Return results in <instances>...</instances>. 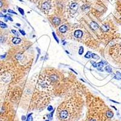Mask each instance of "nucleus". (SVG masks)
<instances>
[{
    "instance_id": "f257e3e1",
    "label": "nucleus",
    "mask_w": 121,
    "mask_h": 121,
    "mask_svg": "<svg viewBox=\"0 0 121 121\" xmlns=\"http://www.w3.org/2000/svg\"><path fill=\"white\" fill-rule=\"evenodd\" d=\"M42 8L45 10H48L50 9L51 8V6H50V4L49 3L45 2V3L42 4Z\"/></svg>"
},
{
    "instance_id": "f03ea898",
    "label": "nucleus",
    "mask_w": 121,
    "mask_h": 121,
    "mask_svg": "<svg viewBox=\"0 0 121 121\" xmlns=\"http://www.w3.org/2000/svg\"><path fill=\"white\" fill-rule=\"evenodd\" d=\"M74 36L76 38H81L82 36L83 33L81 30H76L75 32H74Z\"/></svg>"
},
{
    "instance_id": "7ed1b4c3",
    "label": "nucleus",
    "mask_w": 121,
    "mask_h": 121,
    "mask_svg": "<svg viewBox=\"0 0 121 121\" xmlns=\"http://www.w3.org/2000/svg\"><path fill=\"white\" fill-rule=\"evenodd\" d=\"M104 64L103 62V60H102L101 62H99V63L97 64V67H98V70H99V71H100V72H102L103 70H102V67H104Z\"/></svg>"
},
{
    "instance_id": "20e7f679",
    "label": "nucleus",
    "mask_w": 121,
    "mask_h": 121,
    "mask_svg": "<svg viewBox=\"0 0 121 121\" xmlns=\"http://www.w3.org/2000/svg\"><path fill=\"white\" fill-rule=\"evenodd\" d=\"M59 30L60 32L65 33V32L67 31V27L65 25H62V26H61L59 27Z\"/></svg>"
},
{
    "instance_id": "39448f33",
    "label": "nucleus",
    "mask_w": 121,
    "mask_h": 121,
    "mask_svg": "<svg viewBox=\"0 0 121 121\" xmlns=\"http://www.w3.org/2000/svg\"><path fill=\"white\" fill-rule=\"evenodd\" d=\"M21 39L19 38H18V37L13 38L12 39V43L15 44H19V43H21Z\"/></svg>"
},
{
    "instance_id": "423d86ee",
    "label": "nucleus",
    "mask_w": 121,
    "mask_h": 121,
    "mask_svg": "<svg viewBox=\"0 0 121 121\" xmlns=\"http://www.w3.org/2000/svg\"><path fill=\"white\" fill-rule=\"evenodd\" d=\"M53 22L54 23V24H55L56 26H58L60 24V19L59 18H57V17H55V18L53 19Z\"/></svg>"
},
{
    "instance_id": "0eeeda50",
    "label": "nucleus",
    "mask_w": 121,
    "mask_h": 121,
    "mask_svg": "<svg viewBox=\"0 0 121 121\" xmlns=\"http://www.w3.org/2000/svg\"><path fill=\"white\" fill-rule=\"evenodd\" d=\"M70 8H71V9L73 10H77V9H78V5L77 3H72L70 5Z\"/></svg>"
},
{
    "instance_id": "6e6552de",
    "label": "nucleus",
    "mask_w": 121,
    "mask_h": 121,
    "mask_svg": "<svg viewBox=\"0 0 121 121\" xmlns=\"http://www.w3.org/2000/svg\"><path fill=\"white\" fill-rule=\"evenodd\" d=\"M106 116H107V117L108 119H112L113 118L114 114H113V112H111V111H107V112H106Z\"/></svg>"
},
{
    "instance_id": "1a4fd4ad",
    "label": "nucleus",
    "mask_w": 121,
    "mask_h": 121,
    "mask_svg": "<svg viewBox=\"0 0 121 121\" xmlns=\"http://www.w3.org/2000/svg\"><path fill=\"white\" fill-rule=\"evenodd\" d=\"M90 26L92 28L93 30H96V29H98V25L97 24L96 22H91L90 23Z\"/></svg>"
},
{
    "instance_id": "9d476101",
    "label": "nucleus",
    "mask_w": 121,
    "mask_h": 121,
    "mask_svg": "<svg viewBox=\"0 0 121 121\" xmlns=\"http://www.w3.org/2000/svg\"><path fill=\"white\" fill-rule=\"evenodd\" d=\"M32 113H29V114L27 116V117L26 120L25 121H33V117H32Z\"/></svg>"
},
{
    "instance_id": "9b49d317",
    "label": "nucleus",
    "mask_w": 121,
    "mask_h": 121,
    "mask_svg": "<svg viewBox=\"0 0 121 121\" xmlns=\"http://www.w3.org/2000/svg\"><path fill=\"white\" fill-rule=\"evenodd\" d=\"M102 29L104 32H107L108 30H109V27L106 26V25H103L102 26Z\"/></svg>"
},
{
    "instance_id": "f8f14e48",
    "label": "nucleus",
    "mask_w": 121,
    "mask_h": 121,
    "mask_svg": "<svg viewBox=\"0 0 121 121\" xmlns=\"http://www.w3.org/2000/svg\"><path fill=\"white\" fill-rule=\"evenodd\" d=\"M0 27L1 28H3V29H6V28L7 27V26L4 22L0 21Z\"/></svg>"
},
{
    "instance_id": "ddd939ff",
    "label": "nucleus",
    "mask_w": 121,
    "mask_h": 121,
    "mask_svg": "<svg viewBox=\"0 0 121 121\" xmlns=\"http://www.w3.org/2000/svg\"><path fill=\"white\" fill-rule=\"evenodd\" d=\"M105 70L106 71L108 72V73H112V68L110 67V66H108V65L107 67H105Z\"/></svg>"
},
{
    "instance_id": "4468645a",
    "label": "nucleus",
    "mask_w": 121,
    "mask_h": 121,
    "mask_svg": "<svg viewBox=\"0 0 121 121\" xmlns=\"http://www.w3.org/2000/svg\"><path fill=\"white\" fill-rule=\"evenodd\" d=\"M85 58H88V59H90V58H91V53L90 52H88L87 53V54L85 55Z\"/></svg>"
},
{
    "instance_id": "2eb2a0df",
    "label": "nucleus",
    "mask_w": 121,
    "mask_h": 121,
    "mask_svg": "<svg viewBox=\"0 0 121 121\" xmlns=\"http://www.w3.org/2000/svg\"><path fill=\"white\" fill-rule=\"evenodd\" d=\"M91 57L93 58H94L95 59H99V56H98L95 53H91Z\"/></svg>"
},
{
    "instance_id": "dca6fc26",
    "label": "nucleus",
    "mask_w": 121,
    "mask_h": 121,
    "mask_svg": "<svg viewBox=\"0 0 121 121\" xmlns=\"http://www.w3.org/2000/svg\"><path fill=\"white\" fill-rule=\"evenodd\" d=\"M84 53V48H83V47H80L79 48V55H82V53Z\"/></svg>"
},
{
    "instance_id": "f3484780",
    "label": "nucleus",
    "mask_w": 121,
    "mask_h": 121,
    "mask_svg": "<svg viewBox=\"0 0 121 121\" xmlns=\"http://www.w3.org/2000/svg\"><path fill=\"white\" fill-rule=\"evenodd\" d=\"M11 32H12V33H13L14 35H15V36H19V33H18V32H17V31H16V30H12Z\"/></svg>"
},
{
    "instance_id": "a211bd4d",
    "label": "nucleus",
    "mask_w": 121,
    "mask_h": 121,
    "mask_svg": "<svg viewBox=\"0 0 121 121\" xmlns=\"http://www.w3.org/2000/svg\"><path fill=\"white\" fill-rule=\"evenodd\" d=\"M52 34H53V36L54 38H55V39L56 40V41L57 43H59V39H58V38H57V36H56V34H55V33H54V32H53Z\"/></svg>"
},
{
    "instance_id": "6ab92c4d",
    "label": "nucleus",
    "mask_w": 121,
    "mask_h": 121,
    "mask_svg": "<svg viewBox=\"0 0 121 121\" xmlns=\"http://www.w3.org/2000/svg\"><path fill=\"white\" fill-rule=\"evenodd\" d=\"M16 58H17V59H18V60L22 59V55H19V54H18V55H17V56H16Z\"/></svg>"
},
{
    "instance_id": "aec40b11",
    "label": "nucleus",
    "mask_w": 121,
    "mask_h": 121,
    "mask_svg": "<svg viewBox=\"0 0 121 121\" xmlns=\"http://www.w3.org/2000/svg\"><path fill=\"white\" fill-rule=\"evenodd\" d=\"M18 10H19V12H20V13H21V15H24V12L23 9H22L21 8H18Z\"/></svg>"
},
{
    "instance_id": "412c9836",
    "label": "nucleus",
    "mask_w": 121,
    "mask_h": 121,
    "mask_svg": "<svg viewBox=\"0 0 121 121\" xmlns=\"http://www.w3.org/2000/svg\"><path fill=\"white\" fill-rule=\"evenodd\" d=\"M47 110H48V111H49V112H52V111L53 110V107L52 105H49L48 107V108H47Z\"/></svg>"
},
{
    "instance_id": "4be33fe9",
    "label": "nucleus",
    "mask_w": 121,
    "mask_h": 121,
    "mask_svg": "<svg viewBox=\"0 0 121 121\" xmlns=\"http://www.w3.org/2000/svg\"><path fill=\"white\" fill-rule=\"evenodd\" d=\"M3 5H4V1L3 0H0V9L3 8Z\"/></svg>"
},
{
    "instance_id": "5701e85b",
    "label": "nucleus",
    "mask_w": 121,
    "mask_h": 121,
    "mask_svg": "<svg viewBox=\"0 0 121 121\" xmlns=\"http://www.w3.org/2000/svg\"><path fill=\"white\" fill-rule=\"evenodd\" d=\"M91 64H92L94 67H97V64L96 62H94V61H91Z\"/></svg>"
},
{
    "instance_id": "b1692460",
    "label": "nucleus",
    "mask_w": 121,
    "mask_h": 121,
    "mask_svg": "<svg viewBox=\"0 0 121 121\" xmlns=\"http://www.w3.org/2000/svg\"><path fill=\"white\" fill-rule=\"evenodd\" d=\"M8 12H9V13H13V14H15V15H17V13H16V12H14L13 11V10H10V9H9V10H8Z\"/></svg>"
},
{
    "instance_id": "393cba45",
    "label": "nucleus",
    "mask_w": 121,
    "mask_h": 121,
    "mask_svg": "<svg viewBox=\"0 0 121 121\" xmlns=\"http://www.w3.org/2000/svg\"><path fill=\"white\" fill-rule=\"evenodd\" d=\"M19 32H20V33H21V34L23 35V36H24V35H26V33L24 32V30H19Z\"/></svg>"
},
{
    "instance_id": "a878e982",
    "label": "nucleus",
    "mask_w": 121,
    "mask_h": 121,
    "mask_svg": "<svg viewBox=\"0 0 121 121\" xmlns=\"http://www.w3.org/2000/svg\"><path fill=\"white\" fill-rule=\"evenodd\" d=\"M114 78L116 79H118V80H121V78H119V76H118V77L117 76V75H115L114 76Z\"/></svg>"
},
{
    "instance_id": "bb28decb",
    "label": "nucleus",
    "mask_w": 121,
    "mask_h": 121,
    "mask_svg": "<svg viewBox=\"0 0 121 121\" xmlns=\"http://www.w3.org/2000/svg\"><path fill=\"white\" fill-rule=\"evenodd\" d=\"M21 118H22V121H26V118H27V117H26V116H22V117H21Z\"/></svg>"
},
{
    "instance_id": "cd10ccee",
    "label": "nucleus",
    "mask_w": 121,
    "mask_h": 121,
    "mask_svg": "<svg viewBox=\"0 0 121 121\" xmlns=\"http://www.w3.org/2000/svg\"><path fill=\"white\" fill-rule=\"evenodd\" d=\"M7 19H9V20H10V21H13V19H12V18H10V17H7Z\"/></svg>"
},
{
    "instance_id": "c85d7f7f",
    "label": "nucleus",
    "mask_w": 121,
    "mask_h": 121,
    "mask_svg": "<svg viewBox=\"0 0 121 121\" xmlns=\"http://www.w3.org/2000/svg\"><path fill=\"white\" fill-rule=\"evenodd\" d=\"M116 73H117V76H121V73H120L119 72H116Z\"/></svg>"
},
{
    "instance_id": "c756f323",
    "label": "nucleus",
    "mask_w": 121,
    "mask_h": 121,
    "mask_svg": "<svg viewBox=\"0 0 121 121\" xmlns=\"http://www.w3.org/2000/svg\"><path fill=\"white\" fill-rule=\"evenodd\" d=\"M70 69V70H72V72H74V73H75V74H78V73H76V72H75V71H74V70H73V69Z\"/></svg>"
},
{
    "instance_id": "7c9ffc66",
    "label": "nucleus",
    "mask_w": 121,
    "mask_h": 121,
    "mask_svg": "<svg viewBox=\"0 0 121 121\" xmlns=\"http://www.w3.org/2000/svg\"><path fill=\"white\" fill-rule=\"evenodd\" d=\"M111 101H112V102H114V103H117V104H119V102H116V101H115V100H112V99H111Z\"/></svg>"
},
{
    "instance_id": "2f4dec72",
    "label": "nucleus",
    "mask_w": 121,
    "mask_h": 121,
    "mask_svg": "<svg viewBox=\"0 0 121 121\" xmlns=\"http://www.w3.org/2000/svg\"><path fill=\"white\" fill-rule=\"evenodd\" d=\"M112 107H113V108H114L115 109V110H117V108H116L115 107H114V106H112Z\"/></svg>"
},
{
    "instance_id": "473e14b6",
    "label": "nucleus",
    "mask_w": 121,
    "mask_h": 121,
    "mask_svg": "<svg viewBox=\"0 0 121 121\" xmlns=\"http://www.w3.org/2000/svg\"><path fill=\"white\" fill-rule=\"evenodd\" d=\"M17 26H20V24H17Z\"/></svg>"
},
{
    "instance_id": "72a5a7b5",
    "label": "nucleus",
    "mask_w": 121,
    "mask_h": 121,
    "mask_svg": "<svg viewBox=\"0 0 121 121\" xmlns=\"http://www.w3.org/2000/svg\"><path fill=\"white\" fill-rule=\"evenodd\" d=\"M50 121V120H46V121Z\"/></svg>"
},
{
    "instance_id": "f704fd0d",
    "label": "nucleus",
    "mask_w": 121,
    "mask_h": 121,
    "mask_svg": "<svg viewBox=\"0 0 121 121\" xmlns=\"http://www.w3.org/2000/svg\"><path fill=\"white\" fill-rule=\"evenodd\" d=\"M19 1H22V0H19Z\"/></svg>"
}]
</instances>
